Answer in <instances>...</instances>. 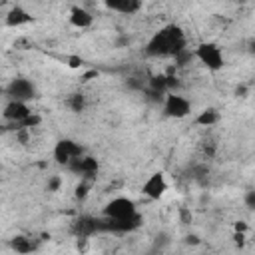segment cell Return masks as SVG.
Returning <instances> with one entry per match:
<instances>
[{
	"mask_svg": "<svg viewBox=\"0 0 255 255\" xmlns=\"http://www.w3.org/2000/svg\"><path fill=\"white\" fill-rule=\"evenodd\" d=\"M233 231H235V233H247V231H249V225H247L245 221H235V223H233Z\"/></svg>",
	"mask_w": 255,
	"mask_h": 255,
	"instance_id": "d6986e66",
	"label": "cell"
},
{
	"mask_svg": "<svg viewBox=\"0 0 255 255\" xmlns=\"http://www.w3.org/2000/svg\"><path fill=\"white\" fill-rule=\"evenodd\" d=\"M98 159H94V157H90V155H84V157H80L70 169L72 171H76V173H80L82 175V179H88V177H92V175H96L98 173Z\"/></svg>",
	"mask_w": 255,
	"mask_h": 255,
	"instance_id": "4fadbf2b",
	"label": "cell"
},
{
	"mask_svg": "<svg viewBox=\"0 0 255 255\" xmlns=\"http://www.w3.org/2000/svg\"><path fill=\"white\" fill-rule=\"evenodd\" d=\"M221 122V114L217 108H203L195 118H193V124L195 126H201V128H213Z\"/></svg>",
	"mask_w": 255,
	"mask_h": 255,
	"instance_id": "5bb4252c",
	"label": "cell"
},
{
	"mask_svg": "<svg viewBox=\"0 0 255 255\" xmlns=\"http://www.w3.org/2000/svg\"><path fill=\"white\" fill-rule=\"evenodd\" d=\"M88 193H90V183H88V179H82V181H80V185L76 187V197L84 199Z\"/></svg>",
	"mask_w": 255,
	"mask_h": 255,
	"instance_id": "e0dca14e",
	"label": "cell"
},
{
	"mask_svg": "<svg viewBox=\"0 0 255 255\" xmlns=\"http://www.w3.org/2000/svg\"><path fill=\"white\" fill-rule=\"evenodd\" d=\"M135 215H139L137 203L128 195H116V197L108 199L102 207L104 221H122V219H129Z\"/></svg>",
	"mask_w": 255,
	"mask_h": 255,
	"instance_id": "3957f363",
	"label": "cell"
},
{
	"mask_svg": "<svg viewBox=\"0 0 255 255\" xmlns=\"http://www.w3.org/2000/svg\"><path fill=\"white\" fill-rule=\"evenodd\" d=\"M161 112L165 118H171V120H185L191 116L193 112V104L189 98H185L183 94L179 92H169L163 96L161 100Z\"/></svg>",
	"mask_w": 255,
	"mask_h": 255,
	"instance_id": "5b68a950",
	"label": "cell"
},
{
	"mask_svg": "<svg viewBox=\"0 0 255 255\" xmlns=\"http://www.w3.org/2000/svg\"><path fill=\"white\" fill-rule=\"evenodd\" d=\"M110 12H116V14H128V16H133L137 14L143 4L139 0H112V2H106L104 4Z\"/></svg>",
	"mask_w": 255,
	"mask_h": 255,
	"instance_id": "8fae6325",
	"label": "cell"
},
{
	"mask_svg": "<svg viewBox=\"0 0 255 255\" xmlns=\"http://www.w3.org/2000/svg\"><path fill=\"white\" fill-rule=\"evenodd\" d=\"M187 50V36L181 26L165 24L145 42V54L151 58H175Z\"/></svg>",
	"mask_w": 255,
	"mask_h": 255,
	"instance_id": "6da1fadb",
	"label": "cell"
},
{
	"mask_svg": "<svg viewBox=\"0 0 255 255\" xmlns=\"http://www.w3.org/2000/svg\"><path fill=\"white\" fill-rule=\"evenodd\" d=\"M4 94H6L8 100H16V102H26V104H30V102L38 96V90H36V84H34L30 78L18 76V78H12V80L6 84Z\"/></svg>",
	"mask_w": 255,
	"mask_h": 255,
	"instance_id": "52a82bcc",
	"label": "cell"
},
{
	"mask_svg": "<svg viewBox=\"0 0 255 255\" xmlns=\"http://www.w3.org/2000/svg\"><path fill=\"white\" fill-rule=\"evenodd\" d=\"M141 225V215L129 217V219H122V221H104V229L114 231V233H129L133 229H137Z\"/></svg>",
	"mask_w": 255,
	"mask_h": 255,
	"instance_id": "7c38bea8",
	"label": "cell"
},
{
	"mask_svg": "<svg viewBox=\"0 0 255 255\" xmlns=\"http://www.w3.org/2000/svg\"><path fill=\"white\" fill-rule=\"evenodd\" d=\"M193 58L209 72H219L225 66V52L213 40H203L193 48Z\"/></svg>",
	"mask_w": 255,
	"mask_h": 255,
	"instance_id": "7a4b0ae2",
	"label": "cell"
},
{
	"mask_svg": "<svg viewBox=\"0 0 255 255\" xmlns=\"http://www.w3.org/2000/svg\"><path fill=\"white\" fill-rule=\"evenodd\" d=\"M68 106H70L72 112H82L84 106H86V100H84L82 94H72V96L68 98Z\"/></svg>",
	"mask_w": 255,
	"mask_h": 255,
	"instance_id": "2e32d148",
	"label": "cell"
},
{
	"mask_svg": "<svg viewBox=\"0 0 255 255\" xmlns=\"http://www.w3.org/2000/svg\"><path fill=\"white\" fill-rule=\"evenodd\" d=\"M243 203H245V207L255 209V189H247L243 193Z\"/></svg>",
	"mask_w": 255,
	"mask_h": 255,
	"instance_id": "ac0fdd59",
	"label": "cell"
},
{
	"mask_svg": "<svg viewBox=\"0 0 255 255\" xmlns=\"http://www.w3.org/2000/svg\"><path fill=\"white\" fill-rule=\"evenodd\" d=\"M84 155H86L84 145H82L80 141L72 139V137H62V139H58V141L54 143V147H52V157H54V161H56L58 165L68 167V169H70L80 157H84Z\"/></svg>",
	"mask_w": 255,
	"mask_h": 255,
	"instance_id": "277c9868",
	"label": "cell"
},
{
	"mask_svg": "<svg viewBox=\"0 0 255 255\" xmlns=\"http://www.w3.org/2000/svg\"><path fill=\"white\" fill-rule=\"evenodd\" d=\"M34 112L30 108V104L26 102H16V100H6L4 108H2V120L6 124H12L14 128L18 124H22L26 118H30Z\"/></svg>",
	"mask_w": 255,
	"mask_h": 255,
	"instance_id": "ba28073f",
	"label": "cell"
},
{
	"mask_svg": "<svg viewBox=\"0 0 255 255\" xmlns=\"http://www.w3.org/2000/svg\"><path fill=\"white\" fill-rule=\"evenodd\" d=\"M169 191V181H167V173L157 169V171H151L139 185V193L149 199V201H159L165 197V193Z\"/></svg>",
	"mask_w": 255,
	"mask_h": 255,
	"instance_id": "8992f818",
	"label": "cell"
},
{
	"mask_svg": "<svg viewBox=\"0 0 255 255\" xmlns=\"http://www.w3.org/2000/svg\"><path fill=\"white\" fill-rule=\"evenodd\" d=\"M34 22V16L22 6V4H12L10 10L4 14V26L6 28H20Z\"/></svg>",
	"mask_w": 255,
	"mask_h": 255,
	"instance_id": "9c48e42d",
	"label": "cell"
},
{
	"mask_svg": "<svg viewBox=\"0 0 255 255\" xmlns=\"http://www.w3.org/2000/svg\"><path fill=\"white\" fill-rule=\"evenodd\" d=\"M10 247H12L18 255H28V253L34 251L32 239H28V237H24V235H14V237L10 239Z\"/></svg>",
	"mask_w": 255,
	"mask_h": 255,
	"instance_id": "9a60e30c",
	"label": "cell"
},
{
	"mask_svg": "<svg viewBox=\"0 0 255 255\" xmlns=\"http://www.w3.org/2000/svg\"><path fill=\"white\" fill-rule=\"evenodd\" d=\"M60 183H62V179H60L58 175H54V177H52V179L48 181V189H50V191H58Z\"/></svg>",
	"mask_w": 255,
	"mask_h": 255,
	"instance_id": "ffe728a7",
	"label": "cell"
},
{
	"mask_svg": "<svg viewBox=\"0 0 255 255\" xmlns=\"http://www.w3.org/2000/svg\"><path fill=\"white\" fill-rule=\"evenodd\" d=\"M233 239H235V243L241 247V245L245 243V233H235V231H233Z\"/></svg>",
	"mask_w": 255,
	"mask_h": 255,
	"instance_id": "44dd1931",
	"label": "cell"
},
{
	"mask_svg": "<svg viewBox=\"0 0 255 255\" xmlns=\"http://www.w3.org/2000/svg\"><path fill=\"white\" fill-rule=\"evenodd\" d=\"M68 22H70V26H74V28H78V30H88V28H92V24H94V14H92L86 6L74 4V6H70V10H68Z\"/></svg>",
	"mask_w": 255,
	"mask_h": 255,
	"instance_id": "30bf717a",
	"label": "cell"
}]
</instances>
